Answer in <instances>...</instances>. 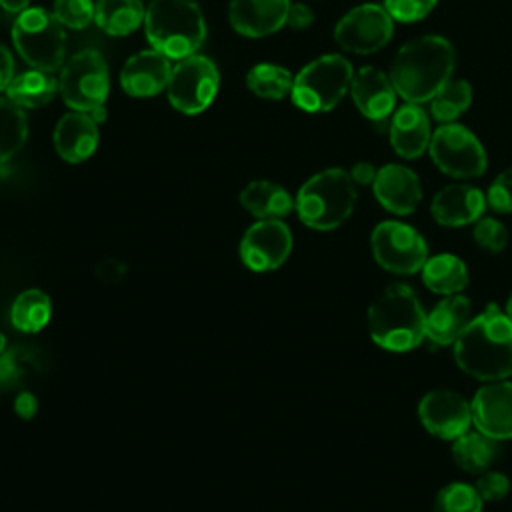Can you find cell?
Here are the masks:
<instances>
[{"label":"cell","instance_id":"cell-35","mask_svg":"<svg viewBox=\"0 0 512 512\" xmlns=\"http://www.w3.org/2000/svg\"><path fill=\"white\" fill-rule=\"evenodd\" d=\"M472 236H474V242L482 250L492 252V254L502 252L506 248V244H508V230H506V226L500 220L490 218V216L480 218V220L474 222Z\"/></svg>","mask_w":512,"mask_h":512},{"label":"cell","instance_id":"cell-22","mask_svg":"<svg viewBox=\"0 0 512 512\" xmlns=\"http://www.w3.org/2000/svg\"><path fill=\"white\" fill-rule=\"evenodd\" d=\"M430 118L420 104L406 102L394 110L390 120V144L402 158H418L430 146Z\"/></svg>","mask_w":512,"mask_h":512},{"label":"cell","instance_id":"cell-43","mask_svg":"<svg viewBox=\"0 0 512 512\" xmlns=\"http://www.w3.org/2000/svg\"><path fill=\"white\" fill-rule=\"evenodd\" d=\"M30 0H0V6L10 12V14H20L22 10L28 8Z\"/></svg>","mask_w":512,"mask_h":512},{"label":"cell","instance_id":"cell-21","mask_svg":"<svg viewBox=\"0 0 512 512\" xmlns=\"http://www.w3.org/2000/svg\"><path fill=\"white\" fill-rule=\"evenodd\" d=\"M98 138V122L88 112L80 110L66 112L52 134L58 156L70 164L90 158L98 146Z\"/></svg>","mask_w":512,"mask_h":512},{"label":"cell","instance_id":"cell-15","mask_svg":"<svg viewBox=\"0 0 512 512\" xmlns=\"http://www.w3.org/2000/svg\"><path fill=\"white\" fill-rule=\"evenodd\" d=\"M470 408L476 430L498 442L512 440V382H488L474 394Z\"/></svg>","mask_w":512,"mask_h":512},{"label":"cell","instance_id":"cell-20","mask_svg":"<svg viewBox=\"0 0 512 512\" xmlns=\"http://www.w3.org/2000/svg\"><path fill=\"white\" fill-rule=\"evenodd\" d=\"M350 94L360 114L374 122L386 120L396 108L398 92L390 76L374 66H364L354 74Z\"/></svg>","mask_w":512,"mask_h":512},{"label":"cell","instance_id":"cell-6","mask_svg":"<svg viewBox=\"0 0 512 512\" xmlns=\"http://www.w3.org/2000/svg\"><path fill=\"white\" fill-rule=\"evenodd\" d=\"M12 42L18 54L36 70L56 72L66 62L64 26L44 8H26L16 16Z\"/></svg>","mask_w":512,"mask_h":512},{"label":"cell","instance_id":"cell-1","mask_svg":"<svg viewBox=\"0 0 512 512\" xmlns=\"http://www.w3.org/2000/svg\"><path fill=\"white\" fill-rule=\"evenodd\" d=\"M452 346L460 370L476 380L496 382L512 374V320L496 304L474 316Z\"/></svg>","mask_w":512,"mask_h":512},{"label":"cell","instance_id":"cell-34","mask_svg":"<svg viewBox=\"0 0 512 512\" xmlns=\"http://www.w3.org/2000/svg\"><path fill=\"white\" fill-rule=\"evenodd\" d=\"M52 14L64 28L82 30L94 20L92 0H54Z\"/></svg>","mask_w":512,"mask_h":512},{"label":"cell","instance_id":"cell-39","mask_svg":"<svg viewBox=\"0 0 512 512\" xmlns=\"http://www.w3.org/2000/svg\"><path fill=\"white\" fill-rule=\"evenodd\" d=\"M314 22V12L310 10V6H306L304 2H290L288 8V16H286V24L294 30H304Z\"/></svg>","mask_w":512,"mask_h":512},{"label":"cell","instance_id":"cell-11","mask_svg":"<svg viewBox=\"0 0 512 512\" xmlns=\"http://www.w3.org/2000/svg\"><path fill=\"white\" fill-rule=\"evenodd\" d=\"M218 84L220 76L216 64L202 54H192L172 68L166 86L168 100L182 114H200L212 104Z\"/></svg>","mask_w":512,"mask_h":512},{"label":"cell","instance_id":"cell-25","mask_svg":"<svg viewBox=\"0 0 512 512\" xmlns=\"http://www.w3.org/2000/svg\"><path fill=\"white\" fill-rule=\"evenodd\" d=\"M4 92H6V98L12 100L22 110L40 108V106H46L56 96L58 80L52 76V72L32 68L22 74H16Z\"/></svg>","mask_w":512,"mask_h":512},{"label":"cell","instance_id":"cell-32","mask_svg":"<svg viewBox=\"0 0 512 512\" xmlns=\"http://www.w3.org/2000/svg\"><path fill=\"white\" fill-rule=\"evenodd\" d=\"M472 102V86L466 80H448L430 100V114L440 124L454 122L468 110Z\"/></svg>","mask_w":512,"mask_h":512},{"label":"cell","instance_id":"cell-45","mask_svg":"<svg viewBox=\"0 0 512 512\" xmlns=\"http://www.w3.org/2000/svg\"><path fill=\"white\" fill-rule=\"evenodd\" d=\"M4 348H6V338H4V334L0 332V354L4 352Z\"/></svg>","mask_w":512,"mask_h":512},{"label":"cell","instance_id":"cell-36","mask_svg":"<svg viewBox=\"0 0 512 512\" xmlns=\"http://www.w3.org/2000/svg\"><path fill=\"white\" fill-rule=\"evenodd\" d=\"M486 204L498 214L512 212V168H506L492 180L486 192Z\"/></svg>","mask_w":512,"mask_h":512},{"label":"cell","instance_id":"cell-37","mask_svg":"<svg viewBox=\"0 0 512 512\" xmlns=\"http://www.w3.org/2000/svg\"><path fill=\"white\" fill-rule=\"evenodd\" d=\"M438 0H384V8L398 22L422 20Z\"/></svg>","mask_w":512,"mask_h":512},{"label":"cell","instance_id":"cell-27","mask_svg":"<svg viewBox=\"0 0 512 512\" xmlns=\"http://www.w3.org/2000/svg\"><path fill=\"white\" fill-rule=\"evenodd\" d=\"M146 10L140 0H96L94 20L110 36H126L144 22Z\"/></svg>","mask_w":512,"mask_h":512},{"label":"cell","instance_id":"cell-9","mask_svg":"<svg viewBox=\"0 0 512 512\" xmlns=\"http://www.w3.org/2000/svg\"><path fill=\"white\" fill-rule=\"evenodd\" d=\"M432 162L452 178H478L488 158L482 142L462 124H442L430 138Z\"/></svg>","mask_w":512,"mask_h":512},{"label":"cell","instance_id":"cell-28","mask_svg":"<svg viewBox=\"0 0 512 512\" xmlns=\"http://www.w3.org/2000/svg\"><path fill=\"white\" fill-rule=\"evenodd\" d=\"M452 456L454 462L470 474L486 472L498 456V440L486 436L480 430H468L454 440Z\"/></svg>","mask_w":512,"mask_h":512},{"label":"cell","instance_id":"cell-42","mask_svg":"<svg viewBox=\"0 0 512 512\" xmlns=\"http://www.w3.org/2000/svg\"><path fill=\"white\" fill-rule=\"evenodd\" d=\"M16 412L22 416V418H30L34 412H36V398L28 392H22L18 398H16Z\"/></svg>","mask_w":512,"mask_h":512},{"label":"cell","instance_id":"cell-33","mask_svg":"<svg viewBox=\"0 0 512 512\" xmlns=\"http://www.w3.org/2000/svg\"><path fill=\"white\" fill-rule=\"evenodd\" d=\"M482 502L474 486L452 482L436 494L432 512H482Z\"/></svg>","mask_w":512,"mask_h":512},{"label":"cell","instance_id":"cell-3","mask_svg":"<svg viewBox=\"0 0 512 512\" xmlns=\"http://www.w3.org/2000/svg\"><path fill=\"white\" fill-rule=\"evenodd\" d=\"M368 332L388 352H408L426 338V312L408 284L386 286L368 306Z\"/></svg>","mask_w":512,"mask_h":512},{"label":"cell","instance_id":"cell-5","mask_svg":"<svg viewBox=\"0 0 512 512\" xmlns=\"http://www.w3.org/2000/svg\"><path fill=\"white\" fill-rule=\"evenodd\" d=\"M356 204V188L342 168H328L308 178L294 200L298 218L314 230H334L348 220Z\"/></svg>","mask_w":512,"mask_h":512},{"label":"cell","instance_id":"cell-7","mask_svg":"<svg viewBox=\"0 0 512 512\" xmlns=\"http://www.w3.org/2000/svg\"><path fill=\"white\" fill-rule=\"evenodd\" d=\"M352 64L340 54H324L306 64L292 84V102L304 112H328L350 90Z\"/></svg>","mask_w":512,"mask_h":512},{"label":"cell","instance_id":"cell-41","mask_svg":"<svg viewBox=\"0 0 512 512\" xmlns=\"http://www.w3.org/2000/svg\"><path fill=\"white\" fill-rule=\"evenodd\" d=\"M14 78V60L4 44H0V92L6 90L10 80Z\"/></svg>","mask_w":512,"mask_h":512},{"label":"cell","instance_id":"cell-38","mask_svg":"<svg viewBox=\"0 0 512 512\" xmlns=\"http://www.w3.org/2000/svg\"><path fill=\"white\" fill-rule=\"evenodd\" d=\"M474 488L484 502H498L510 492V478L496 470H486L478 476Z\"/></svg>","mask_w":512,"mask_h":512},{"label":"cell","instance_id":"cell-40","mask_svg":"<svg viewBox=\"0 0 512 512\" xmlns=\"http://www.w3.org/2000/svg\"><path fill=\"white\" fill-rule=\"evenodd\" d=\"M376 172H378V170H376L370 162H356L348 174H350V178H352L354 184L366 186V184H372V182H374Z\"/></svg>","mask_w":512,"mask_h":512},{"label":"cell","instance_id":"cell-26","mask_svg":"<svg viewBox=\"0 0 512 512\" xmlns=\"http://www.w3.org/2000/svg\"><path fill=\"white\" fill-rule=\"evenodd\" d=\"M422 280L428 290L440 296L460 294L468 284V268L454 254H436L422 266Z\"/></svg>","mask_w":512,"mask_h":512},{"label":"cell","instance_id":"cell-10","mask_svg":"<svg viewBox=\"0 0 512 512\" xmlns=\"http://www.w3.org/2000/svg\"><path fill=\"white\" fill-rule=\"evenodd\" d=\"M370 246L378 266L394 274H414L428 260L424 236L410 224L398 220L380 222L372 230Z\"/></svg>","mask_w":512,"mask_h":512},{"label":"cell","instance_id":"cell-17","mask_svg":"<svg viewBox=\"0 0 512 512\" xmlns=\"http://www.w3.org/2000/svg\"><path fill=\"white\" fill-rule=\"evenodd\" d=\"M372 188L380 206L398 216L412 214L422 200V188L416 172L402 164L382 166L376 172Z\"/></svg>","mask_w":512,"mask_h":512},{"label":"cell","instance_id":"cell-16","mask_svg":"<svg viewBox=\"0 0 512 512\" xmlns=\"http://www.w3.org/2000/svg\"><path fill=\"white\" fill-rule=\"evenodd\" d=\"M172 64L162 52L148 48L132 54L120 72V84L128 96L148 98L160 94L170 80Z\"/></svg>","mask_w":512,"mask_h":512},{"label":"cell","instance_id":"cell-4","mask_svg":"<svg viewBox=\"0 0 512 512\" xmlns=\"http://www.w3.org/2000/svg\"><path fill=\"white\" fill-rule=\"evenodd\" d=\"M144 30L152 48L170 60L196 54L206 38V22L194 0H152Z\"/></svg>","mask_w":512,"mask_h":512},{"label":"cell","instance_id":"cell-31","mask_svg":"<svg viewBox=\"0 0 512 512\" xmlns=\"http://www.w3.org/2000/svg\"><path fill=\"white\" fill-rule=\"evenodd\" d=\"M28 120L20 106L0 98V164L8 162L26 142Z\"/></svg>","mask_w":512,"mask_h":512},{"label":"cell","instance_id":"cell-12","mask_svg":"<svg viewBox=\"0 0 512 512\" xmlns=\"http://www.w3.org/2000/svg\"><path fill=\"white\" fill-rule=\"evenodd\" d=\"M394 32V18L380 4H360L346 12L336 28L334 40L354 54H372L384 48Z\"/></svg>","mask_w":512,"mask_h":512},{"label":"cell","instance_id":"cell-2","mask_svg":"<svg viewBox=\"0 0 512 512\" xmlns=\"http://www.w3.org/2000/svg\"><path fill=\"white\" fill-rule=\"evenodd\" d=\"M456 64L452 44L436 34L404 44L392 60L390 80L400 98L412 104L430 102L450 80Z\"/></svg>","mask_w":512,"mask_h":512},{"label":"cell","instance_id":"cell-29","mask_svg":"<svg viewBox=\"0 0 512 512\" xmlns=\"http://www.w3.org/2000/svg\"><path fill=\"white\" fill-rule=\"evenodd\" d=\"M52 314V304L46 292L38 288L24 290L16 296L10 308V322L16 330L32 334L42 330Z\"/></svg>","mask_w":512,"mask_h":512},{"label":"cell","instance_id":"cell-8","mask_svg":"<svg viewBox=\"0 0 512 512\" xmlns=\"http://www.w3.org/2000/svg\"><path fill=\"white\" fill-rule=\"evenodd\" d=\"M58 92L72 110L92 114L104 108L110 92V72L104 56L92 48L72 54L62 66Z\"/></svg>","mask_w":512,"mask_h":512},{"label":"cell","instance_id":"cell-14","mask_svg":"<svg viewBox=\"0 0 512 512\" xmlns=\"http://www.w3.org/2000/svg\"><path fill=\"white\" fill-rule=\"evenodd\" d=\"M422 426L442 440H456L472 426L470 402L452 390H432L418 404Z\"/></svg>","mask_w":512,"mask_h":512},{"label":"cell","instance_id":"cell-23","mask_svg":"<svg viewBox=\"0 0 512 512\" xmlns=\"http://www.w3.org/2000/svg\"><path fill=\"white\" fill-rule=\"evenodd\" d=\"M472 320V304L462 294L444 296L430 314H426V338L436 346H448L458 340Z\"/></svg>","mask_w":512,"mask_h":512},{"label":"cell","instance_id":"cell-24","mask_svg":"<svg viewBox=\"0 0 512 512\" xmlns=\"http://www.w3.org/2000/svg\"><path fill=\"white\" fill-rule=\"evenodd\" d=\"M240 204L258 220H282L294 208L290 192L270 180H254L240 192Z\"/></svg>","mask_w":512,"mask_h":512},{"label":"cell","instance_id":"cell-30","mask_svg":"<svg viewBox=\"0 0 512 512\" xmlns=\"http://www.w3.org/2000/svg\"><path fill=\"white\" fill-rule=\"evenodd\" d=\"M246 84L258 98L282 100L292 92L294 76L284 66L262 62L248 70Z\"/></svg>","mask_w":512,"mask_h":512},{"label":"cell","instance_id":"cell-44","mask_svg":"<svg viewBox=\"0 0 512 512\" xmlns=\"http://www.w3.org/2000/svg\"><path fill=\"white\" fill-rule=\"evenodd\" d=\"M504 312H506V316L512 320V294H510V298H508V302H506V308H504Z\"/></svg>","mask_w":512,"mask_h":512},{"label":"cell","instance_id":"cell-19","mask_svg":"<svg viewBox=\"0 0 512 512\" xmlns=\"http://www.w3.org/2000/svg\"><path fill=\"white\" fill-rule=\"evenodd\" d=\"M486 194L470 184H450L436 192L430 212L440 226L460 228L474 224L486 210Z\"/></svg>","mask_w":512,"mask_h":512},{"label":"cell","instance_id":"cell-18","mask_svg":"<svg viewBox=\"0 0 512 512\" xmlns=\"http://www.w3.org/2000/svg\"><path fill=\"white\" fill-rule=\"evenodd\" d=\"M290 0H230L228 20L232 28L248 38H262L286 24Z\"/></svg>","mask_w":512,"mask_h":512},{"label":"cell","instance_id":"cell-13","mask_svg":"<svg viewBox=\"0 0 512 512\" xmlns=\"http://www.w3.org/2000/svg\"><path fill=\"white\" fill-rule=\"evenodd\" d=\"M292 252V232L282 220H258L240 240L242 264L254 272L280 268Z\"/></svg>","mask_w":512,"mask_h":512}]
</instances>
